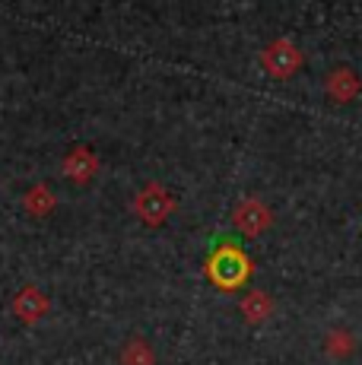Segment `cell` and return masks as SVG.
<instances>
[{
  "label": "cell",
  "mask_w": 362,
  "mask_h": 365,
  "mask_svg": "<svg viewBox=\"0 0 362 365\" xmlns=\"http://www.w3.org/2000/svg\"><path fill=\"white\" fill-rule=\"evenodd\" d=\"M204 273H207V279H210L217 289L235 292V289H242V286L252 279L254 261L248 257V251L242 248V245H235V242H219L217 248L210 251V257H207Z\"/></svg>",
  "instance_id": "1"
},
{
  "label": "cell",
  "mask_w": 362,
  "mask_h": 365,
  "mask_svg": "<svg viewBox=\"0 0 362 365\" xmlns=\"http://www.w3.org/2000/svg\"><path fill=\"white\" fill-rule=\"evenodd\" d=\"M175 207H178V200L172 197V194L165 191L159 181L146 185L143 191L134 197V213L140 216L146 226H162V222L175 213Z\"/></svg>",
  "instance_id": "2"
},
{
  "label": "cell",
  "mask_w": 362,
  "mask_h": 365,
  "mask_svg": "<svg viewBox=\"0 0 362 365\" xmlns=\"http://www.w3.org/2000/svg\"><path fill=\"white\" fill-rule=\"evenodd\" d=\"M261 67L267 70L274 80H286L299 67H302V51L296 41L289 38H274L267 48L261 51Z\"/></svg>",
  "instance_id": "3"
},
{
  "label": "cell",
  "mask_w": 362,
  "mask_h": 365,
  "mask_svg": "<svg viewBox=\"0 0 362 365\" xmlns=\"http://www.w3.org/2000/svg\"><path fill=\"white\" fill-rule=\"evenodd\" d=\"M270 222H274V213H270V207L261 197H245L235 203V210H232V226L245 238L267 232Z\"/></svg>",
  "instance_id": "4"
},
{
  "label": "cell",
  "mask_w": 362,
  "mask_h": 365,
  "mask_svg": "<svg viewBox=\"0 0 362 365\" xmlns=\"http://www.w3.org/2000/svg\"><path fill=\"white\" fill-rule=\"evenodd\" d=\"M61 172H64V178L73 181V185H89V181L95 178V172H99V156H95L89 146H73L64 156Z\"/></svg>",
  "instance_id": "5"
},
{
  "label": "cell",
  "mask_w": 362,
  "mask_h": 365,
  "mask_svg": "<svg viewBox=\"0 0 362 365\" xmlns=\"http://www.w3.org/2000/svg\"><path fill=\"white\" fill-rule=\"evenodd\" d=\"M48 308H51V302H48V296H41L36 286H23V289L13 296V314H16L23 324H38L48 314Z\"/></svg>",
  "instance_id": "6"
},
{
  "label": "cell",
  "mask_w": 362,
  "mask_h": 365,
  "mask_svg": "<svg viewBox=\"0 0 362 365\" xmlns=\"http://www.w3.org/2000/svg\"><path fill=\"white\" fill-rule=\"evenodd\" d=\"M362 89V80L356 76V70L350 67H337L327 73V96L333 102H353Z\"/></svg>",
  "instance_id": "7"
},
{
  "label": "cell",
  "mask_w": 362,
  "mask_h": 365,
  "mask_svg": "<svg viewBox=\"0 0 362 365\" xmlns=\"http://www.w3.org/2000/svg\"><path fill=\"white\" fill-rule=\"evenodd\" d=\"M242 314H245L248 324H264V321L274 314V299L267 296L264 289H254L242 299Z\"/></svg>",
  "instance_id": "8"
},
{
  "label": "cell",
  "mask_w": 362,
  "mask_h": 365,
  "mask_svg": "<svg viewBox=\"0 0 362 365\" xmlns=\"http://www.w3.org/2000/svg\"><path fill=\"white\" fill-rule=\"evenodd\" d=\"M23 207H26V213H32V216H48L54 210V191L48 185L29 187L23 197Z\"/></svg>",
  "instance_id": "9"
},
{
  "label": "cell",
  "mask_w": 362,
  "mask_h": 365,
  "mask_svg": "<svg viewBox=\"0 0 362 365\" xmlns=\"http://www.w3.org/2000/svg\"><path fill=\"white\" fill-rule=\"evenodd\" d=\"M121 365H156V353H152V346L140 336H134V340H128L121 346Z\"/></svg>",
  "instance_id": "10"
},
{
  "label": "cell",
  "mask_w": 362,
  "mask_h": 365,
  "mask_svg": "<svg viewBox=\"0 0 362 365\" xmlns=\"http://www.w3.org/2000/svg\"><path fill=\"white\" fill-rule=\"evenodd\" d=\"M324 349H327V356H333V359H343V356H350L353 349H356V340H353L350 331H343V327H333V331H327Z\"/></svg>",
  "instance_id": "11"
}]
</instances>
